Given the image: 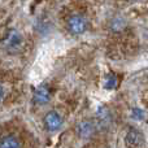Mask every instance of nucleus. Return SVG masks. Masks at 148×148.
I'll return each instance as SVG.
<instances>
[{
	"label": "nucleus",
	"mask_w": 148,
	"mask_h": 148,
	"mask_svg": "<svg viewBox=\"0 0 148 148\" xmlns=\"http://www.w3.org/2000/svg\"><path fill=\"white\" fill-rule=\"evenodd\" d=\"M68 29L74 35H81L87 29V21L82 14L74 13L68 18Z\"/></svg>",
	"instance_id": "nucleus-1"
},
{
	"label": "nucleus",
	"mask_w": 148,
	"mask_h": 148,
	"mask_svg": "<svg viewBox=\"0 0 148 148\" xmlns=\"http://www.w3.org/2000/svg\"><path fill=\"white\" fill-rule=\"evenodd\" d=\"M44 126L48 131H56L62 126V118L57 112H49L44 117Z\"/></svg>",
	"instance_id": "nucleus-2"
},
{
	"label": "nucleus",
	"mask_w": 148,
	"mask_h": 148,
	"mask_svg": "<svg viewBox=\"0 0 148 148\" xmlns=\"http://www.w3.org/2000/svg\"><path fill=\"white\" fill-rule=\"evenodd\" d=\"M126 143L127 146L131 147H140L144 144L143 142V135L142 133H139L136 129H130L126 134Z\"/></svg>",
	"instance_id": "nucleus-3"
},
{
	"label": "nucleus",
	"mask_w": 148,
	"mask_h": 148,
	"mask_svg": "<svg viewBox=\"0 0 148 148\" xmlns=\"http://www.w3.org/2000/svg\"><path fill=\"white\" fill-rule=\"evenodd\" d=\"M49 96H51V94H49V90L47 86H44V84H42V86H39L38 88L35 90V95H34V100H35L36 104H47V103L49 101Z\"/></svg>",
	"instance_id": "nucleus-4"
},
{
	"label": "nucleus",
	"mask_w": 148,
	"mask_h": 148,
	"mask_svg": "<svg viewBox=\"0 0 148 148\" xmlns=\"http://www.w3.org/2000/svg\"><path fill=\"white\" fill-rule=\"evenodd\" d=\"M78 131L82 138H90V136L95 133V126H94V123L90 122V121H84V122L79 123Z\"/></svg>",
	"instance_id": "nucleus-5"
},
{
	"label": "nucleus",
	"mask_w": 148,
	"mask_h": 148,
	"mask_svg": "<svg viewBox=\"0 0 148 148\" xmlns=\"http://www.w3.org/2000/svg\"><path fill=\"white\" fill-rule=\"evenodd\" d=\"M20 146V142L14 135H5L0 139V147L1 148H16Z\"/></svg>",
	"instance_id": "nucleus-6"
},
{
	"label": "nucleus",
	"mask_w": 148,
	"mask_h": 148,
	"mask_svg": "<svg viewBox=\"0 0 148 148\" xmlns=\"http://www.w3.org/2000/svg\"><path fill=\"white\" fill-rule=\"evenodd\" d=\"M97 121H99V123L103 126V127H107V126L109 125L110 114L104 107H101V108L97 109Z\"/></svg>",
	"instance_id": "nucleus-7"
},
{
	"label": "nucleus",
	"mask_w": 148,
	"mask_h": 148,
	"mask_svg": "<svg viewBox=\"0 0 148 148\" xmlns=\"http://www.w3.org/2000/svg\"><path fill=\"white\" fill-rule=\"evenodd\" d=\"M1 99H3V87L0 86V101H1Z\"/></svg>",
	"instance_id": "nucleus-8"
}]
</instances>
